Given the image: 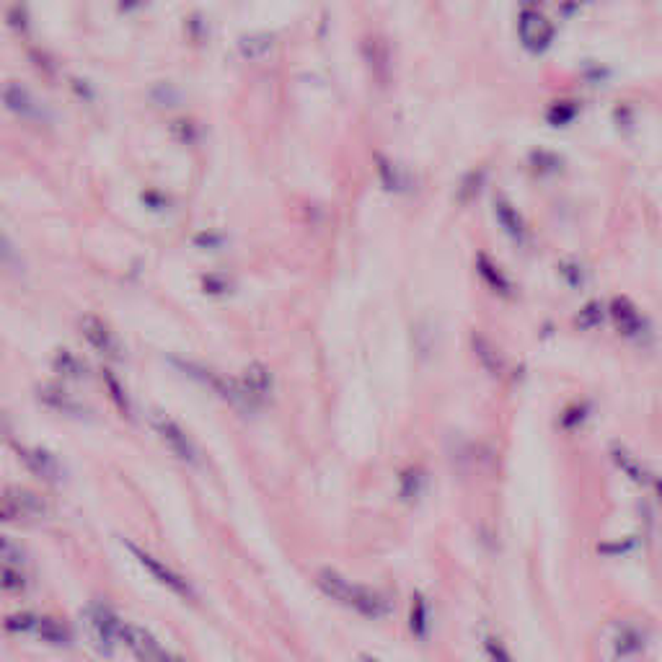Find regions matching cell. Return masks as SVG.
Instances as JSON below:
<instances>
[{
	"instance_id": "cell-28",
	"label": "cell",
	"mask_w": 662,
	"mask_h": 662,
	"mask_svg": "<svg viewBox=\"0 0 662 662\" xmlns=\"http://www.w3.org/2000/svg\"><path fill=\"white\" fill-rule=\"evenodd\" d=\"M0 262H5V264H13L16 262V251H13L11 241L3 236V230H0Z\"/></svg>"
},
{
	"instance_id": "cell-22",
	"label": "cell",
	"mask_w": 662,
	"mask_h": 662,
	"mask_svg": "<svg viewBox=\"0 0 662 662\" xmlns=\"http://www.w3.org/2000/svg\"><path fill=\"white\" fill-rule=\"evenodd\" d=\"M153 101L161 104V106H173L179 101V91L173 86H169V83H158L153 88Z\"/></svg>"
},
{
	"instance_id": "cell-25",
	"label": "cell",
	"mask_w": 662,
	"mask_h": 662,
	"mask_svg": "<svg viewBox=\"0 0 662 662\" xmlns=\"http://www.w3.org/2000/svg\"><path fill=\"white\" fill-rule=\"evenodd\" d=\"M378 163H381L378 172H381V179L386 181V187H389V189H398V173H396V169H393L386 158H378Z\"/></svg>"
},
{
	"instance_id": "cell-16",
	"label": "cell",
	"mask_w": 662,
	"mask_h": 662,
	"mask_svg": "<svg viewBox=\"0 0 662 662\" xmlns=\"http://www.w3.org/2000/svg\"><path fill=\"white\" fill-rule=\"evenodd\" d=\"M365 57L370 60L375 75L378 78H386V73H389V52H386V47L378 39H368L365 42Z\"/></svg>"
},
{
	"instance_id": "cell-5",
	"label": "cell",
	"mask_w": 662,
	"mask_h": 662,
	"mask_svg": "<svg viewBox=\"0 0 662 662\" xmlns=\"http://www.w3.org/2000/svg\"><path fill=\"white\" fill-rule=\"evenodd\" d=\"M120 644H124L138 660L147 662H163L172 660V652L163 649V644L146 632L143 626H132V624H122V634H120Z\"/></svg>"
},
{
	"instance_id": "cell-12",
	"label": "cell",
	"mask_w": 662,
	"mask_h": 662,
	"mask_svg": "<svg viewBox=\"0 0 662 662\" xmlns=\"http://www.w3.org/2000/svg\"><path fill=\"white\" fill-rule=\"evenodd\" d=\"M39 396H42V401L47 404L49 409H54V412H60L65 417H80L83 415V406L75 401L71 393H65L57 386H45Z\"/></svg>"
},
{
	"instance_id": "cell-1",
	"label": "cell",
	"mask_w": 662,
	"mask_h": 662,
	"mask_svg": "<svg viewBox=\"0 0 662 662\" xmlns=\"http://www.w3.org/2000/svg\"><path fill=\"white\" fill-rule=\"evenodd\" d=\"M316 582L331 600L352 608L355 614L368 616V618H383V616L391 614V603L386 595H381L378 590L365 588V585H355L334 569H321Z\"/></svg>"
},
{
	"instance_id": "cell-20",
	"label": "cell",
	"mask_w": 662,
	"mask_h": 662,
	"mask_svg": "<svg viewBox=\"0 0 662 662\" xmlns=\"http://www.w3.org/2000/svg\"><path fill=\"white\" fill-rule=\"evenodd\" d=\"M574 114H577V106L572 104V101H562V104H557V106H551V112H549V122L551 124H566L574 120Z\"/></svg>"
},
{
	"instance_id": "cell-23",
	"label": "cell",
	"mask_w": 662,
	"mask_h": 662,
	"mask_svg": "<svg viewBox=\"0 0 662 662\" xmlns=\"http://www.w3.org/2000/svg\"><path fill=\"white\" fill-rule=\"evenodd\" d=\"M8 24H11V29H16L19 34H24L26 29H29V16H26L24 5H13L8 11Z\"/></svg>"
},
{
	"instance_id": "cell-24",
	"label": "cell",
	"mask_w": 662,
	"mask_h": 662,
	"mask_svg": "<svg viewBox=\"0 0 662 662\" xmlns=\"http://www.w3.org/2000/svg\"><path fill=\"white\" fill-rule=\"evenodd\" d=\"M104 378H106V386H109V391H112V398L120 404V409H122V412H130V401H127V396H124V391L120 389L117 378H112V373H106Z\"/></svg>"
},
{
	"instance_id": "cell-13",
	"label": "cell",
	"mask_w": 662,
	"mask_h": 662,
	"mask_svg": "<svg viewBox=\"0 0 662 662\" xmlns=\"http://www.w3.org/2000/svg\"><path fill=\"white\" fill-rule=\"evenodd\" d=\"M34 632L47 644H54V647H68L71 639H73L71 637V629L60 618H37V629Z\"/></svg>"
},
{
	"instance_id": "cell-11",
	"label": "cell",
	"mask_w": 662,
	"mask_h": 662,
	"mask_svg": "<svg viewBox=\"0 0 662 662\" xmlns=\"http://www.w3.org/2000/svg\"><path fill=\"white\" fill-rule=\"evenodd\" d=\"M274 45H277L274 34H267V31H259V34H246V37L239 39V54H241L244 60L256 63V60L270 57L272 52H274Z\"/></svg>"
},
{
	"instance_id": "cell-29",
	"label": "cell",
	"mask_w": 662,
	"mask_h": 662,
	"mask_svg": "<svg viewBox=\"0 0 662 662\" xmlns=\"http://www.w3.org/2000/svg\"><path fill=\"white\" fill-rule=\"evenodd\" d=\"M189 34H192L195 39H202V37H205V24H202V16H192V19H189Z\"/></svg>"
},
{
	"instance_id": "cell-6",
	"label": "cell",
	"mask_w": 662,
	"mask_h": 662,
	"mask_svg": "<svg viewBox=\"0 0 662 662\" xmlns=\"http://www.w3.org/2000/svg\"><path fill=\"white\" fill-rule=\"evenodd\" d=\"M45 515H47V505L42 502L39 494L21 490V487H13V490H8L3 494L0 520H11V517H29V520H37V517Z\"/></svg>"
},
{
	"instance_id": "cell-15",
	"label": "cell",
	"mask_w": 662,
	"mask_h": 662,
	"mask_svg": "<svg viewBox=\"0 0 662 662\" xmlns=\"http://www.w3.org/2000/svg\"><path fill=\"white\" fill-rule=\"evenodd\" d=\"M54 370L57 373H63L65 378H75V381H80V378H86V365L78 360V357H73L71 352H65V349H60L57 352V357H54Z\"/></svg>"
},
{
	"instance_id": "cell-21",
	"label": "cell",
	"mask_w": 662,
	"mask_h": 662,
	"mask_svg": "<svg viewBox=\"0 0 662 662\" xmlns=\"http://www.w3.org/2000/svg\"><path fill=\"white\" fill-rule=\"evenodd\" d=\"M5 629L8 632H31V629H37V618L29 614H16V616H8L5 618Z\"/></svg>"
},
{
	"instance_id": "cell-18",
	"label": "cell",
	"mask_w": 662,
	"mask_h": 662,
	"mask_svg": "<svg viewBox=\"0 0 662 662\" xmlns=\"http://www.w3.org/2000/svg\"><path fill=\"white\" fill-rule=\"evenodd\" d=\"M0 588L11 590V592L24 590L26 580H24V574H21V566L0 565Z\"/></svg>"
},
{
	"instance_id": "cell-17",
	"label": "cell",
	"mask_w": 662,
	"mask_h": 662,
	"mask_svg": "<svg viewBox=\"0 0 662 662\" xmlns=\"http://www.w3.org/2000/svg\"><path fill=\"white\" fill-rule=\"evenodd\" d=\"M24 562H26L24 546H21L19 540L0 536V565L24 566Z\"/></svg>"
},
{
	"instance_id": "cell-27",
	"label": "cell",
	"mask_w": 662,
	"mask_h": 662,
	"mask_svg": "<svg viewBox=\"0 0 662 662\" xmlns=\"http://www.w3.org/2000/svg\"><path fill=\"white\" fill-rule=\"evenodd\" d=\"M600 311H603L600 306L590 303L588 308H585V311L580 314V323H582V326H598V323H600V319H603V314H600Z\"/></svg>"
},
{
	"instance_id": "cell-4",
	"label": "cell",
	"mask_w": 662,
	"mask_h": 662,
	"mask_svg": "<svg viewBox=\"0 0 662 662\" xmlns=\"http://www.w3.org/2000/svg\"><path fill=\"white\" fill-rule=\"evenodd\" d=\"M517 34H520L523 47L533 54L546 52L549 45L554 42V26L540 11H523L517 21Z\"/></svg>"
},
{
	"instance_id": "cell-9",
	"label": "cell",
	"mask_w": 662,
	"mask_h": 662,
	"mask_svg": "<svg viewBox=\"0 0 662 662\" xmlns=\"http://www.w3.org/2000/svg\"><path fill=\"white\" fill-rule=\"evenodd\" d=\"M19 458L24 461V466L34 476H39L45 482H63V476H65L63 464L49 450H42V448H19Z\"/></svg>"
},
{
	"instance_id": "cell-14",
	"label": "cell",
	"mask_w": 662,
	"mask_h": 662,
	"mask_svg": "<svg viewBox=\"0 0 662 662\" xmlns=\"http://www.w3.org/2000/svg\"><path fill=\"white\" fill-rule=\"evenodd\" d=\"M614 319L616 323L621 326V331H626V334H637L639 329H641V319H639V314L626 303V300H616L614 303Z\"/></svg>"
},
{
	"instance_id": "cell-26",
	"label": "cell",
	"mask_w": 662,
	"mask_h": 662,
	"mask_svg": "<svg viewBox=\"0 0 662 662\" xmlns=\"http://www.w3.org/2000/svg\"><path fill=\"white\" fill-rule=\"evenodd\" d=\"M424 626H427V608H424L422 598H417L415 611H412V629H415L417 634H424Z\"/></svg>"
},
{
	"instance_id": "cell-7",
	"label": "cell",
	"mask_w": 662,
	"mask_h": 662,
	"mask_svg": "<svg viewBox=\"0 0 662 662\" xmlns=\"http://www.w3.org/2000/svg\"><path fill=\"white\" fill-rule=\"evenodd\" d=\"M122 618L114 616L106 606H91L88 608V626H91V634L96 639L98 649L101 652H112L114 644H120V634H122Z\"/></svg>"
},
{
	"instance_id": "cell-30",
	"label": "cell",
	"mask_w": 662,
	"mask_h": 662,
	"mask_svg": "<svg viewBox=\"0 0 662 662\" xmlns=\"http://www.w3.org/2000/svg\"><path fill=\"white\" fill-rule=\"evenodd\" d=\"M517 3L523 5V11H539L543 0H517Z\"/></svg>"
},
{
	"instance_id": "cell-10",
	"label": "cell",
	"mask_w": 662,
	"mask_h": 662,
	"mask_svg": "<svg viewBox=\"0 0 662 662\" xmlns=\"http://www.w3.org/2000/svg\"><path fill=\"white\" fill-rule=\"evenodd\" d=\"M3 104L13 112V114H19V117H24V120H42V109H39V104L34 101V96L26 91L21 83H8V86H3Z\"/></svg>"
},
{
	"instance_id": "cell-8",
	"label": "cell",
	"mask_w": 662,
	"mask_h": 662,
	"mask_svg": "<svg viewBox=\"0 0 662 662\" xmlns=\"http://www.w3.org/2000/svg\"><path fill=\"white\" fill-rule=\"evenodd\" d=\"M80 334L83 339L96 349L98 355L104 357H122V347L117 342L114 331L104 323V319H98L94 314H86L80 319Z\"/></svg>"
},
{
	"instance_id": "cell-2",
	"label": "cell",
	"mask_w": 662,
	"mask_h": 662,
	"mask_svg": "<svg viewBox=\"0 0 662 662\" xmlns=\"http://www.w3.org/2000/svg\"><path fill=\"white\" fill-rule=\"evenodd\" d=\"M127 549H130V554L140 562V566L146 569L147 574L155 580V582H161L166 590H172L173 595H179V598H187V600H192L195 598V590L192 585L179 574V572H173L172 566L163 565L161 559H155V557H150L147 551H143L140 546H132V543H124Z\"/></svg>"
},
{
	"instance_id": "cell-19",
	"label": "cell",
	"mask_w": 662,
	"mask_h": 662,
	"mask_svg": "<svg viewBox=\"0 0 662 662\" xmlns=\"http://www.w3.org/2000/svg\"><path fill=\"white\" fill-rule=\"evenodd\" d=\"M497 218H499V222H502L513 236H520V233H523V222H520V218L510 210V205L499 202V205H497Z\"/></svg>"
},
{
	"instance_id": "cell-3",
	"label": "cell",
	"mask_w": 662,
	"mask_h": 662,
	"mask_svg": "<svg viewBox=\"0 0 662 662\" xmlns=\"http://www.w3.org/2000/svg\"><path fill=\"white\" fill-rule=\"evenodd\" d=\"M153 430H155V435L163 440V445L172 450L179 461H184L189 466H195L197 461H199V453H197V445L192 442V438L172 417H166L163 412H155L153 415Z\"/></svg>"
}]
</instances>
